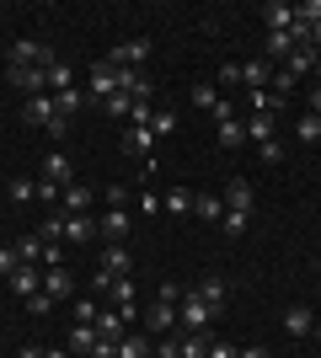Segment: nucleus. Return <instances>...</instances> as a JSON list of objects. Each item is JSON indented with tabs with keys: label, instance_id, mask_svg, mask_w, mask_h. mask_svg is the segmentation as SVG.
<instances>
[{
	"label": "nucleus",
	"instance_id": "obj_1",
	"mask_svg": "<svg viewBox=\"0 0 321 358\" xmlns=\"http://www.w3.org/2000/svg\"><path fill=\"white\" fill-rule=\"evenodd\" d=\"M252 203H257L252 182H246V177H230V187H225V220H220V230H225V236H241Z\"/></svg>",
	"mask_w": 321,
	"mask_h": 358
},
{
	"label": "nucleus",
	"instance_id": "obj_2",
	"mask_svg": "<svg viewBox=\"0 0 321 358\" xmlns=\"http://www.w3.org/2000/svg\"><path fill=\"white\" fill-rule=\"evenodd\" d=\"M48 241H76V246H86V241H97V220L92 214H54V220H43Z\"/></svg>",
	"mask_w": 321,
	"mask_h": 358
},
{
	"label": "nucleus",
	"instance_id": "obj_3",
	"mask_svg": "<svg viewBox=\"0 0 321 358\" xmlns=\"http://www.w3.org/2000/svg\"><path fill=\"white\" fill-rule=\"evenodd\" d=\"M214 315H220V310H209V305H204V299L193 294V289H187V294H183V305H177V327H183V331H204V327L214 321Z\"/></svg>",
	"mask_w": 321,
	"mask_h": 358
},
{
	"label": "nucleus",
	"instance_id": "obj_4",
	"mask_svg": "<svg viewBox=\"0 0 321 358\" xmlns=\"http://www.w3.org/2000/svg\"><path fill=\"white\" fill-rule=\"evenodd\" d=\"M107 59L118 64V70H145V59H150V38H129V43H118Z\"/></svg>",
	"mask_w": 321,
	"mask_h": 358
},
{
	"label": "nucleus",
	"instance_id": "obj_5",
	"mask_svg": "<svg viewBox=\"0 0 321 358\" xmlns=\"http://www.w3.org/2000/svg\"><path fill=\"white\" fill-rule=\"evenodd\" d=\"M11 64H38V70H48V64H54V48L32 43V38H16L11 43Z\"/></svg>",
	"mask_w": 321,
	"mask_h": 358
},
{
	"label": "nucleus",
	"instance_id": "obj_6",
	"mask_svg": "<svg viewBox=\"0 0 321 358\" xmlns=\"http://www.w3.org/2000/svg\"><path fill=\"white\" fill-rule=\"evenodd\" d=\"M113 91H118V64H113V59H97L92 64V102H107Z\"/></svg>",
	"mask_w": 321,
	"mask_h": 358
},
{
	"label": "nucleus",
	"instance_id": "obj_7",
	"mask_svg": "<svg viewBox=\"0 0 321 358\" xmlns=\"http://www.w3.org/2000/svg\"><path fill=\"white\" fill-rule=\"evenodd\" d=\"M22 118H27L32 129H48V123L59 118V107H54V96L43 91V96H27V102H22Z\"/></svg>",
	"mask_w": 321,
	"mask_h": 358
},
{
	"label": "nucleus",
	"instance_id": "obj_8",
	"mask_svg": "<svg viewBox=\"0 0 321 358\" xmlns=\"http://www.w3.org/2000/svg\"><path fill=\"white\" fill-rule=\"evenodd\" d=\"M11 86H22L27 96H43V86H48V70H38V64H11Z\"/></svg>",
	"mask_w": 321,
	"mask_h": 358
},
{
	"label": "nucleus",
	"instance_id": "obj_9",
	"mask_svg": "<svg viewBox=\"0 0 321 358\" xmlns=\"http://www.w3.org/2000/svg\"><path fill=\"white\" fill-rule=\"evenodd\" d=\"M97 236H102L107 246H123V236H129V209H107L102 220H97Z\"/></svg>",
	"mask_w": 321,
	"mask_h": 358
},
{
	"label": "nucleus",
	"instance_id": "obj_10",
	"mask_svg": "<svg viewBox=\"0 0 321 358\" xmlns=\"http://www.w3.org/2000/svg\"><path fill=\"white\" fill-rule=\"evenodd\" d=\"M38 182H48V187H59V193H64V187L76 182V166H70V161L59 155V150H54V155L43 161V177H38Z\"/></svg>",
	"mask_w": 321,
	"mask_h": 358
},
{
	"label": "nucleus",
	"instance_id": "obj_11",
	"mask_svg": "<svg viewBox=\"0 0 321 358\" xmlns=\"http://www.w3.org/2000/svg\"><path fill=\"white\" fill-rule=\"evenodd\" d=\"M145 327H150V337H166V331L177 327V305H166V299H155L150 310H145Z\"/></svg>",
	"mask_w": 321,
	"mask_h": 358
},
{
	"label": "nucleus",
	"instance_id": "obj_12",
	"mask_svg": "<svg viewBox=\"0 0 321 358\" xmlns=\"http://www.w3.org/2000/svg\"><path fill=\"white\" fill-rule=\"evenodd\" d=\"M102 273H113V278H129V268H134V257H129V246H102V262H97Z\"/></svg>",
	"mask_w": 321,
	"mask_h": 358
},
{
	"label": "nucleus",
	"instance_id": "obj_13",
	"mask_svg": "<svg viewBox=\"0 0 321 358\" xmlns=\"http://www.w3.org/2000/svg\"><path fill=\"white\" fill-rule=\"evenodd\" d=\"M241 86L268 91V86H273V64H268V59H246V64H241Z\"/></svg>",
	"mask_w": 321,
	"mask_h": 358
},
{
	"label": "nucleus",
	"instance_id": "obj_14",
	"mask_svg": "<svg viewBox=\"0 0 321 358\" xmlns=\"http://www.w3.org/2000/svg\"><path fill=\"white\" fill-rule=\"evenodd\" d=\"M92 203H97V187H80V182L64 187V214H92Z\"/></svg>",
	"mask_w": 321,
	"mask_h": 358
},
{
	"label": "nucleus",
	"instance_id": "obj_15",
	"mask_svg": "<svg viewBox=\"0 0 321 358\" xmlns=\"http://www.w3.org/2000/svg\"><path fill=\"white\" fill-rule=\"evenodd\" d=\"M193 294H199L204 305H209V310H225V299H230V289H225V278H214V273H209V278H204V284L193 289Z\"/></svg>",
	"mask_w": 321,
	"mask_h": 358
},
{
	"label": "nucleus",
	"instance_id": "obj_16",
	"mask_svg": "<svg viewBox=\"0 0 321 358\" xmlns=\"http://www.w3.org/2000/svg\"><path fill=\"white\" fill-rule=\"evenodd\" d=\"M262 22H268V32H290L294 27V6H284V0L262 6Z\"/></svg>",
	"mask_w": 321,
	"mask_h": 358
},
{
	"label": "nucleus",
	"instance_id": "obj_17",
	"mask_svg": "<svg viewBox=\"0 0 321 358\" xmlns=\"http://www.w3.org/2000/svg\"><path fill=\"white\" fill-rule=\"evenodd\" d=\"M43 294H54V299H70V294H76V278H70L64 268H48V273H43Z\"/></svg>",
	"mask_w": 321,
	"mask_h": 358
},
{
	"label": "nucleus",
	"instance_id": "obj_18",
	"mask_svg": "<svg viewBox=\"0 0 321 358\" xmlns=\"http://www.w3.org/2000/svg\"><path fill=\"white\" fill-rule=\"evenodd\" d=\"M11 289H16V294H22V299H32V294H38V289H43V273H32L27 262H22V268L11 273Z\"/></svg>",
	"mask_w": 321,
	"mask_h": 358
},
{
	"label": "nucleus",
	"instance_id": "obj_19",
	"mask_svg": "<svg viewBox=\"0 0 321 358\" xmlns=\"http://www.w3.org/2000/svg\"><path fill=\"white\" fill-rule=\"evenodd\" d=\"M294 48H300V43H294V32H268V43H262V54H268V59H290Z\"/></svg>",
	"mask_w": 321,
	"mask_h": 358
},
{
	"label": "nucleus",
	"instance_id": "obj_20",
	"mask_svg": "<svg viewBox=\"0 0 321 358\" xmlns=\"http://www.w3.org/2000/svg\"><path fill=\"white\" fill-rule=\"evenodd\" d=\"M86 102H92V91H76V86L54 96V107H59V118H76V113H80V107H86Z\"/></svg>",
	"mask_w": 321,
	"mask_h": 358
},
{
	"label": "nucleus",
	"instance_id": "obj_21",
	"mask_svg": "<svg viewBox=\"0 0 321 358\" xmlns=\"http://www.w3.org/2000/svg\"><path fill=\"white\" fill-rule=\"evenodd\" d=\"M150 145H155L150 129H134V123L123 129V150H129V155H150Z\"/></svg>",
	"mask_w": 321,
	"mask_h": 358
},
{
	"label": "nucleus",
	"instance_id": "obj_22",
	"mask_svg": "<svg viewBox=\"0 0 321 358\" xmlns=\"http://www.w3.org/2000/svg\"><path fill=\"white\" fill-rule=\"evenodd\" d=\"M284 331H290V337H306V331H316V310H300V305H294V310L284 315Z\"/></svg>",
	"mask_w": 321,
	"mask_h": 358
},
{
	"label": "nucleus",
	"instance_id": "obj_23",
	"mask_svg": "<svg viewBox=\"0 0 321 358\" xmlns=\"http://www.w3.org/2000/svg\"><path fill=\"white\" fill-rule=\"evenodd\" d=\"M102 113H107L113 123H129V113H134V96H123V91H113V96L102 102Z\"/></svg>",
	"mask_w": 321,
	"mask_h": 358
},
{
	"label": "nucleus",
	"instance_id": "obj_24",
	"mask_svg": "<svg viewBox=\"0 0 321 358\" xmlns=\"http://www.w3.org/2000/svg\"><path fill=\"white\" fill-rule=\"evenodd\" d=\"M6 198H11V203H32V198H38V182L32 177H11L6 182Z\"/></svg>",
	"mask_w": 321,
	"mask_h": 358
},
{
	"label": "nucleus",
	"instance_id": "obj_25",
	"mask_svg": "<svg viewBox=\"0 0 321 358\" xmlns=\"http://www.w3.org/2000/svg\"><path fill=\"white\" fill-rule=\"evenodd\" d=\"M150 337H129V331H123V337H118V358H150Z\"/></svg>",
	"mask_w": 321,
	"mask_h": 358
},
{
	"label": "nucleus",
	"instance_id": "obj_26",
	"mask_svg": "<svg viewBox=\"0 0 321 358\" xmlns=\"http://www.w3.org/2000/svg\"><path fill=\"white\" fill-rule=\"evenodd\" d=\"M16 257H22L27 268H38V262H43V236H22L16 241Z\"/></svg>",
	"mask_w": 321,
	"mask_h": 358
},
{
	"label": "nucleus",
	"instance_id": "obj_27",
	"mask_svg": "<svg viewBox=\"0 0 321 358\" xmlns=\"http://www.w3.org/2000/svg\"><path fill=\"white\" fill-rule=\"evenodd\" d=\"M177 123H183V118H177L171 107H155V118H150V134H155V139H166V134H177Z\"/></svg>",
	"mask_w": 321,
	"mask_h": 358
},
{
	"label": "nucleus",
	"instance_id": "obj_28",
	"mask_svg": "<svg viewBox=\"0 0 321 358\" xmlns=\"http://www.w3.org/2000/svg\"><path fill=\"white\" fill-rule=\"evenodd\" d=\"M246 139L268 145V139H273V118H268V113H252V118H246Z\"/></svg>",
	"mask_w": 321,
	"mask_h": 358
},
{
	"label": "nucleus",
	"instance_id": "obj_29",
	"mask_svg": "<svg viewBox=\"0 0 321 358\" xmlns=\"http://www.w3.org/2000/svg\"><path fill=\"white\" fill-rule=\"evenodd\" d=\"M294 139H300V145H316V139H321V118H316V113H300V123H294Z\"/></svg>",
	"mask_w": 321,
	"mask_h": 358
},
{
	"label": "nucleus",
	"instance_id": "obj_30",
	"mask_svg": "<svg viewBox=\"0 0 321 358\" xmlns=\"http://www.w3.org/2000/svg\"><path fill=\"white\" fill-rule=\"evenodd\" d=\"M92 348H97V327H80L76 321L70 327V353H92Z\"/></svg>",
	"mask_w": 321,
	"mask_h": 358
},
{
	"label": "nucleus",
	"instance_id": "obj_31",
	"mask_svg": "<svg viewBox=\"0 0 321 358\" xmlns=\"http://www.w3.org/2000/svg\"><path fill=\"white\" fill-rule=\"evenodd\" d=\"M209 343H204V331H183V343H177V358H204Z\"/></svg>",
	"mask_w": 321,
	"mask_h": 358
},
{
	"label": "nucleus",
	"instance_id": "obj_32",
	"mask_svg": "<svg viewBox=\"0 0 321 358\" xmlns=\"http://www.w3.org/2000/svg\"><path fill=\"white\" fill-rule=\"evenodd\" d=\"M193 214H199V220H225V198H193Z\"/></svg>",
	"mask_w": 321,
	"mask_h": 358
},
{
	"label": "nucleus",
	"instance_id": "obj_33",
	"mask_svg": "<svg viewBox=\"0 0 321 358\" xmlns=\"http://www.w3.org/2000/svg\"><path fill=\"white\" fill-rule=\"evenodd\" d=\"M107 299H113V305H139V294H134V278H113Z\"/></svg>",
	"mask_w": 321,
	"mask_h": 358
},
{
	"label": "nucleus",
	"instance_id": "obj_34",
	"mask_svg": "<svg viewBox=\"0 0 321 358\" xmlns=\"http://www.w3.org/2000/svg\"><path fill=\"white\" fill-rule=\"evenodd\" d=\"M268 91H273V96H294V91H300V75H290L284 64H278V70H273V86H268Z\"/></svg>",
	"mask_w": 321,
	"mask_h": 358
},
{
	"label": "nucleus",
	"instance_id": "obj_35",
	"mask_svg": "<svg viewBox=\"0 0 321 358\" xmlns=\"http://www.w3.org/2000/svg\"><path fill=\"white\" fill-rule=\"evenodd\" d=\"M246 139V118H230V123H220V145L225 150H236Z\"/></svg>",
	"mask_w": 321,
	"mask_h": 358
},
{
	"label": "nucleus",
	"instance_id": "obj_36",
	"mask_svg": "<svg viewBox=\"0 0 321 358\" xmlns=\"http://www.w3.org/2000/svg\"><path fill=\"white\" fill-rule=\"evenodd\" d=\"M48 86H54V96L76 86V80H70V64H64V59H54V64H48Z\"/></svg>",
	"mask_w": 321,
	"mask_h": 358
},
{
	"label": "nucleus",
	"instance_id": "obj_37",
	"mask_svg": "<svg viewBox=\"0 0 321 358\" xmlns=\"http://www.w3.org/2000/svg\"><path fill=\"white\" fill-rule=\"evenodd\" d=\"M166 214H193V193H187V187H171L166 193Z\"/></svg>",
	"mask_w": 321,
	"mask_h": 358
},
{
	"label": "nucleus",
	"instance_id": "obj_38",
	"mask_svg": "<svg viewBox=\"0 0 321 358\" xmlns=\"http://www.w3.org/2000/svg\"><path fill=\"white\" fill-rule=\"evenodd\" d=\"M278 107H284V96H273V91H252V113H268V118H273Z\"/></svg>",
	"mask_w": 321,
	"mask_h": 358
},
{
	"label": "nucleus",
	"instance_id": "obj_39",
	"mask_svg": "<svg viewBox=\"0 0 321 358\" xmlns=\"http://www.w3.org/2000/svg\"><path fill=\"white\" fill-rule=\"evenodd\" d=\"M193 107L214 113V107H220V86H193Z\"/></svg>",
	"mask_w": 321,
	"mask_h": 358
},
{
	"label": "nucleus",
	"instance_id": "obj_40",
	"mask_svg": "<svg viewBox=\"0 0 321 358\" xmlns=\"http://www.w3.org/2000/svg\"><path fill=\"white\" fill-rule=\"evenodd\" d=\"M102 203L107 209H129V187H123V182L118 187H102Z\"/></svg>",
	"mask_w": 321,
	"mask_h": 358
},
{
	"label": "nucleus",
	"instance_id": "obj_41",
	"mask_svg": "<svg viewBox=\"0 0 321 358\" xmlns=\"http://www.w3.org/2000/svg\"><path fill=\"white\" fill-rule=\"evenodd\" d=\"M16 268H22V257H16V246H0V273H6V278H11Z\"/></svg>",
	"mask_w": 321,
	"mask_h": 358
},
{
	"label": "nucleus",
	"instance_id": "obj_42",
	"mask_svg": "<svg viewBox=\"0 0 321 358\" xmlns=\"http://www.w3.org/2000/svg\"><path fill=\"white\" fill-rule=\"evenodd\" d=\"M183 294H187L183 284H161V289H155V299H166V305H183Z\"/></svg>",
	"mask_w": 321,
	"mask_h": 358
},
{
	"label": "nucleus",
	"instance_id": "obj_43",
	"mask_svg": "<svg viewBox=\"0 0 321 358\" xmlns=\"http://www.w3.org/2000/svg\"><path fill=\"white\" fill-rule=\"evenodd\" d=\"M27 305H32V315H48V310H54V294H43V289H38Z\"/></svg>",
	"mask_w": 321,
	"mask_h": 358
},
{
	"label": "nucleus",
	"instance_id": "obj_44",
	"mask_svg": "<svg viewBox=\"0 0 321 358\" xmlns=\"http://www.w3.org/2000/svg\"><path fill=\"white\" fill-rule=\"evenodd\" d=\"M220 86H241V64H220Z\"/></svg>",
	"mask_w": 321,
	"mask_h": 358
},
{
	"label": "nucleus",
	"instance_id": "obj_45",
	"mask_svg": "<svg viewBox=\"0 0 321 358\" xmlns=\"http://www.w3.org/2000/svg\"><path fill=\"white\" fill-rule=\"evenodd\" d=\"M204 358H241V353H236L230 343H209V353H204Z\"/></svg>",
	"mask_w": 321,
	"mask_h": 358
},
{
	"label": "nucleus",
	"instance_id": "obj_46",
	"mask_svg": "<svg viewBox=\"0 0 321 358\" xmlns=\"http://www.w3.org/2000/svg\"><path fill=\"white\" fill-rule=\"evenodd\" d=\"M257 155H262V161H278V155H284V145H278V139H268V145H257Z\"/></svg>",
	"mask_w": 321,
	"mask_h": 358
},
{
	"label": "nucleus",
	"instance_id": "obj_47",
	"mask_svg": "<svg viewBox=\"0 0 321 358\" xmlns=\"http://www.w3.org/2000/svg\"><path fill=\"white\" fill-rule=\"evenodd\" d=\"M306 113H316V118H321V86H311V96H306Z\"/></svg>",
	"mask_w": 321,
	"mask_h": 358
},
{
	"label": "nucleus",
	"instance_id": "obj_48",
	"mask_svg": "<svg viewBox=\"0 0 321 358\" xmlns=\"http://www.w3.org/2000/svg\"><path fill=\"white\" fill-rule=\"evenodd\" d=\"M241 358H268V348H246V353Z\"/></svg>",
	"mask_w": 321,
	"mask_h": 358
},
{
	"label": "nucleus",
	"instance_id": "obj_49",
	"mask_svg": "<svg viewBox=\"0 0 321 358\" xmlns=\"http://www.w3.org/2000/svg\"><path fill=\"white\" fill-rule=\"evenodd\" d=\"M43 358H70V353H64V348H43Z\"/></svg>",
	"mask_w": 321,
	"mask_h": 358
},
{
	"label": "nucleus",
	"instance_id": "obj_50",
	"mask_svg": "<svg viewBox=\"0 0 321 358\" xmlns=\"http://www.w3.org/2000/svg\"><path fill=\"white\" fill-rule=\"evenodd\" d=\"M316 337H321V310H316Z\"/></svg>",
	"mask_w": 321,
	"mask_h": 358
},
{
	"label": "nucleus",
	"instance_id": "obj_51",
	"mask_svg": "<svg viewBox=\"0 0 321 358\" xmlns=\"http://www.w3.org/2000/svg\"><path fill=\"white\" fill-rule=\"evenodd\" d=\"M316 86H321V59H316Z\"/></svg>",
	"mask_w": 321,
	"mask_h": 358
},
{
	"label": "nucleus",
	"instance_id": "obj_52",
	"mask_svg": "<svg viewBox=\"0 0 321 358\" xmlns=\"http://www.w3.org/2000/svg\"><path fill=\"white\" fill-rule=\"evenodd\" d=\"M150 358H155V353H150Z\"/></svg>",
	"mask_w": 321,
	"mask_h": 358
}]
</instances>
